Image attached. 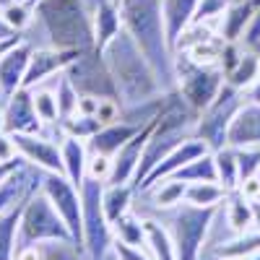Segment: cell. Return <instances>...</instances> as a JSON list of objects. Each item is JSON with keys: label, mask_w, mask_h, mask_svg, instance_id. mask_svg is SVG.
<instances>
[{"label": "cell", "mask_w": 260, "mask_h": 260, "mask_svg": "<svg viewBox=\"0 0 260 260\" xmlns=\"http://www.w3.org/2000/svg\"><path fill=\"white\" fill-rule=\"evenodd\" d=\"M252 213H255V229H260V198L252 201Z\"/></svg>", "instance_id": "cell-49"}, {"label": "cell", "mask_w": 260, "mask_h": 260, "mask_svg": "<svg viewBox=\"0 0 260 260\" xmlns=\"http://www.w3.org/2000/svg\"><path fill=\"white\" fill-rule=\"evenodd\" d=\"M86 52V50H83ZM81 55V50H55V47H34L26 78H24V89H34V86L50 81L52 76L62 73L68 68V62H73Z\"/></svg>", "instance_id": "cell-13"}, {"label": "cell", "mask_w": 260, "mask_h": 260, "mask_svg": "<svg viewBox=\"0 0 260 260\" xmlns=\"http://www.w3.org/2000/svg\"><path fill=\"white\" fill-rule=\"evenodd\" d=\"M29 198V195H26ZM24 201L13 203L0 213V260H13L18 247V229H21V213H24Z\"/></svg>", "instance_id": "cell-27"}, {"label": "cell", "mask_w": 260, "mask_h": 260, "mask_svg": "<svg viewBox=\"0 0 260 260\" xmlns=\"http://www.w3.org/2000/svg\"><path fill=\"white\" fill-rule=\"evenodd\" d=\"M260 8V0H242V3H232L226 13L219 18V37L224 42H240L250 18Z\"/></svg>", "instance_id": "cell-24"}, {"label": "cell", "mask_w": 260, "mask_h": 260, "mask_svg": "<svg viewBox=\"0 0 260 260\" xmlns=\"http://www.w3.org/2000/svg\"><path fill=\"white\" fill-rule=\"evenodd\" d=\"M112 252L117 255V260H154V257H151V252H143V247L125 245L120 240L112 242Z\"/></svg>", "instance_id": "cell-42"}, {"label": "cell", "mask_w": 260, "mask_h": 260, "mask_svg": "<svg viewBox=\"0 0 260 260\" xmlns=\"http://www.w3.org/2000/svg\"><path fill=\"white\" fill-rule=\"evenodd\" d=\"M34 13H37V0H11V3L0 6V16L18 34H24L34 24Z\"/></svg>", "instance_id": "cell-31"}, {"label": "cell", "mask_w": 260, "mask_h": 260, "mask_svg": "<svg viewBox=\"0 0 260 260\" xmlns=\"http://www.w3.org/2000/svg\"><path fill=\"white\" fill-rule=\"evenodd\" d=\"M42 192L52 201L57 213L62 216V221L68 224L73 242L83 247V216H81V190L60 172H45L42 175ZM86 250V247H83Z\"/></svg>", "instance_id": "cell-10"}, {"label": "cell", "mask_w": 260, "mask_h": 260, "mask_svg": "<svg viewBox=\"0 0 260 260\" xmlns=\"http://www.w3.org/2000/svg\"><path fill=\"white\" fill-rule=\"evenodd\" d=\"M102 260H117V255H115V252H112V250H110V252H107V255H104V257H102Z\"/></svg>", "instance_id": "cell-51"}, {"label": "cell", "mask_w": 260, "mask_h": 260, "mask_svg": "<svg viewBox=\"0 0 260 260\" xmlns=\"http://www.w3.org/2000/svg\"><path fill=\"white\" fill-rule=\"evenodd\" d=\"M245 99L252 102V104H260V73H257V78L245 89Z\"/></svg>", "instance_id": "cell-47"}, {"label": "cell", "mask_w": 260, "mask_h": 260, "mask_svg": "<svg viewBox=\"0 0 260 260\" xmlns=\"http://www.w3.org/2000/svg\"><path fill=\"white\" fill-rule=\"evenodd\" d=\"M91 18H94V50L102 52L110 45V39H115L122 31L120 6L112 0H96L91 8Z\"/></svg>", "instance_id": "cell-19"}, {"label": "cell", "mask_w": 260, "mask_h": 260, "mask_svg": "<svg viewBox=\"0 0 260 260\" xmlns=\"http://www.w3.org/2000/svg\"><path fill=\"white\" fill-rule=\"evenodd\" d=\"M102 180L86 177L81 190V216H83V247L89 260H102L107 252L112 250L115 234H112V224L104 213V203H102V192H104Z\"/></svg>", "instance_id": "cell-6"}, {"label": "cell", "mask_w": 260, "mask_h": 260, "mask_svg": "<svg viewBox=\"0 0 260 260\" xmlns=\"http://www.w3.org/2000/svg\"><path fill=\"white\" fill-rule=\"evenodd\" d=\"M94 0H37L34 24L42 34L39 47L94 50Z\"/></svg>", "instance_id": "cell-2"}, {"label": "cell", "mask_w": 260, "mask_h": 260, "mask_svg": "<svg viewBox=\"0 0 260 260\" xmlns=\"http://www.w3.org/2000/svg\"><path fill=\"white\" fill-rule=\"evenodd\" d=\"M11 136L21 159H26L29 164L45 172H60L62 175V151L55 136L47 133H11Z\"/></svg>", "instance_id": "cell-11"}, {"label": "cell", "mask_w": 260, "mask_h": 260, "mask_svg": "<svg viewBox=\"0 0 260 260\" xmlns=\"http://www.w3.org/2000/svg\"><path fill=\"white\" fill-rule=\"evenodd\" d=\"M156 120H159V117H156ZM156 120H154V122H148L138 136H133V138H130V141L117 151V154L112 156V175H110V180H107V185H127V182L133 185L136 172H138V167H141L143 148H146L151 133H154Z\"/></svg>", "instance_id": "cell-14"}, {"label": "cell", "mask_w": 260, "mask_h": 260, "mask_svg": "<svg viewBox=\"0 0 260 260\" xmlns=\"http://www.w3.org/2000/svg\"><path fill=\"white\" fill-rule=\"evenodd\" d=\"M39 260H89L83 247L76 242H39Z\"/></svg>", "instance_id": "cell-38"}, {"label": "cell", "mask_w": 260, "mask_h": 260, "mask_svg": "<svg viewBox=\"0 0 260 260\" xmlns=\"http://www.w3.org/2000/svg\"><path fill=\"white\" fill-rule=\"evenodd\" d=\"M112 175V156L107 154H96V151H89V167H86V177H94L107 182Z\"/></svg>", "instance_id": "cell-41"}, {"label": "cell", "mask_w": 260, "mask_h": 260, "mask_svg": "<svg viewBox=\"0 0 260 260\" xmlns=\"http://www.w3.org/2000/svg\"><path fill=\"white\" fill-rule=\"evenodd\" d=\"M224 213H226V224L234 234H245L255 229V213H252V201H247L240 190L226 192L224 198Z\"/></svg>", "instance_id": "cell-26"}, {"label": "cell", "mask_w": 260, "mask_h": 260, "mask_svg": "<svg viewBox=\"0 0 260 260\" xmlns=\"http://www.w3.org/2000/svg\"><path fill=\"white\" fill-rule=\"evenodd\" d=\"M245 102H247L245 91L224 83V89L211 102V107H206L198 115V120L192 125V136L201 138L211 151H219V148L229 146V125Z\"/></svg>", "instance_id": "cell-8"}, {"label": "cell", "mask_w": 260, "mask_h": 260, "mask_svg": "<svg viewBox=\"0 0 260 260\" xmlns=\"http://www.w3.org/2000/svg\"><path fill=\"white\" fill-rule=\"evenodd\" d=\"M133 192L136 187L133 185H104V192H102V203H104V213L110 224H115L120 216H125L130 208H133Z\"/></svg>", "instance_id": "cell-29"}, {"label": "cell", "mask_w": 260, "mask_h": 260, "mask_svg": "<svg viewBox=\"0 0 260 260\" xmlns=\"http://www.w3.org/2000/svg\"><path fill=\"white\" fill-rule=\"evenodd\" d=\"M203 154H211V148L201 141V138H195V136H190V138H185L180 146H175L169 151V154L148 172V177L138 185V190L136 192H148L151 187H156L161 180H169L172 175H175L177 169H182L185 164H190L192 159H198V156H203Z\"/></svg>", "instance_id": "cell-12"}, {"label": "cell", "mask_w": 260, "mask_h": 260, "mask_svg": "<svg viewBox=\"0 0 260 260\" xmlns=\"http://www.w3.org/2000/svg\"><path fill=\"white\" fill-rule=\"evenodd\" d=\"M229 146H260V104L245 102L229 125Z\"/></svg>", "instance_id": "cell-18"}, {"label": "cell", "mask_w": 260, "mask_h": 260, "mask_svg": "<svg viewBox=\"0 0 260 260\" xmlns=\"http://www.w3.org/2000/svg\"><path fill=\"white\" fill-rule=\"evenodd\" d=\"M68 76V81L76 86V91L81 96H96V99H117V86L115 78L107 68V62L99 50H86L81 52L73 62H68V68L62 71Z\"/></svg>", "instance_id": "cell-9"}, {"label": "cell", "mask_w": 260, "mask_h": 260, "mask_svg": "<svg viewBox=\"0 0 260 260\" xmlns=\"http://www.w3.org/2000/svg\"><path fill=\"white\" fill-rule=\"evenodd\" d=\"M112 3H117V6H120V3H122V0H112Z\"/></svg>", "instance_id": "cell-54"}, {"label": "cell", "mask_w": 260, "mask_h": 260, "mask_svg": "<svg viewBox=\"0 0 260 260\" xmlns=\"http://www.w3.org/2000/svg\"><path fill=\"white\" fill-rule=\"evenodd\" d=\"M60 151H62V175L68 177L76 187L83 185L86 180V167H89V146L81 138L62 136L60 138Z\"/></svg>", "instance_id": "cell-22"}, {"label": "cell", "mask_w": 260, "mask_h": 260, "mask_svg": "<svg viewBox=\"0 0 260 260\" xmlns=\"http://www.w3.org/2000/svg\"><path fill=\"white\" fill-rule=\"evenodd\" d=\"M201 0H164V24L172 47L180 42V37L192 26Z\"/></svg>", "instance_id": "cell-23"}, {"label": "cell", "mask_w": 260, "mask_h": 260, "mask_svg": "<svg viewBox=\"0 0 260 260\" xmlns=\"http://www.w3.org/2000/svg\"><path fill=\"white\" fill-rule=\"evenodd\" d=\"M42 175H45V169H39L34 164H24L11 180L0 185V213L11 208L13 203L24 201L26 195H31L42 185Z\"/></svg>", "instance_id": "cell-17"}, {"label": "cell", "mask_w": 260, "mask_h": 260, "mask_svg": "<svg viewBox=\"0 0 260 260\" xmlns=\"http://www.w3.org/2000/svg\"><path fill=\"white\" fill-rule=\"evenodd\" d=\"M3 112L8 133H45L47 130L34 110L31 89H18L16 94H11L3 104Z\"/></svg>", "instance_id": "cell-15"}, {"label": "cell", "mask_w": 260, "mask_h": 260, "mask_svg": "<svg viewBox=\"0 0 260 260\" xmlns=\"http://www.w3.org/2000/svg\"><path fill=\"white\" fill-rule=\"evenodd\" d=\"M240 45L247 47V50H252L255 45H260V8H257L255 16L250 18V24H247V29H245L242 39H240Z\"/></svg>", "instance_id": "cell-43"}, {"label": "cell", "mask_w": 260, "mask_h": 260, "mask_svg": "<svg viewBox=\"0 0 260 260\" xmlns=\"http://www.w3.org/2000/svg\"><path fill=\"white\" fill-rule=\"evenodd\" d=\"M213 161H216V177L219 185H224L229 192L240 187V167H237V151L232 146H224L219 151H213Z\"/></svg>", "instance_id": "cell-34"}, {"label": "cell", "mask_w": 260, "mask_h": 260, "mask_svg": "<svg viewBox=\"0 0 260 260\" xmlns=\"http://www.w3.org/2000/svg\"><path fill=\"white\" fill-rule=\"evenodd\" d=\"M252 50H255V52H257V55H260V45H255V47H252Z\"/></svg>", "instance_id": "cell-53"}, {"label": "cell", "mask_w": 260, "mask_h": 260, "mask_svg": "<svg viewBox=\"0 0 260 260\" xmlns=\"http://www.w3.org/2000/svg\"><path fill=\"white\" fill-rule=\"evenodd\" d=\"M260 250V229H250L245 234H234L232 240L213 245L211 255L213 260H247Z\"/></svg>", "instance_id": "cell-25"}, {"label": "cell", "mask_w": 260, "mask_h": 260, "mask_svg": "<svg viewBox=\"0 0 260 260\" xmlns=\"http://www.w3.org/2000/svg\"><path fill=\"white\" fill-rule=\"evenodd\" d=\"M18 31H13L8 24H6V18L0 16V42H6V39H11V37H16Z\"/></svg>", "instance_id": "cell-48"}, {"label": "cell", "mask_w": 260, "mask_h": 260, "mask_svg": "<svg viewBox=\"0 0 260 260\" xmlns=\"http://www.w3.org/2000/svg\"><path fill=\"white\" fill-rule=\"evenodd\" d=\"M143 229H146V247L154 260H177V247L172 240L169 229L156 221V219H143Z\"/></svg>", "instance_id": "cell-28"}, {"label": "cell", "mask_w": 260, "mask_h": 260, "mask_svg": "<svg viewBox=\"0 0 260 260\" xmlns=\"http://www.w3.org/2000/svg\"><path fill=\"white\" fill-rule=\"evenodd\" d=\"M146 127V125H143ZM141 125H133V122H112V125H104L99 133L91 138V141H86V146H89V151H96V154H107V156H115L117 151L133 138V136H138L141 130H143Z\"/></svg>", "instance_id": "cell-20"}, {"label": "cell", "mask_w": 260, "mask_h": 260, "mask_svg": "<svg viewBox=\"0 0 260 260\" xmlns=\"http://www.w3.org/2000/svg\"><path fill=\"white\" fill-rule=\"evenodd\" d=\"M237 151V167H240V185L250 177L260 175V146H242Z\"/></svg>", "instance_id": "cell-39"}, {"label": "cell", "mask_w": 260, "mask_h": 260, "mask_svg": "<svg viewBox=\"0 0 260 260\" xmlns=\"http://www.w3.org/2000/svg\"><path fill=\"white\" fill-rule=\"evenodd\" d=\"M102 57L115 78L122 107H136V104L159 99L161 94H167L154 68H151V62L146 60V55L138 50L133 37L125 29L115 39H110V45L102 50Z\"/></svg>", "instance_id": "cell-3"}, {"label": "cell", "mask_w": 260, "mask_h": 260, "mask_svg": "<svg viewBox=\"0 0 260 260\" xmlns=\"http://www.w3.org/2000/svg\"><path fill=\"white\" fill-rule=\"evenodd\" d=\"M175 71H177V94L187 102L192 112H203L211 102L224 89L226 76L219 65H201L190 60L185 52L175 55Z\"/></svg>", "instance_id": "cell-5"}, {"label": "cell", "mask_w": 260, "mask_h": 260, "mask_svg": "<svg viewBox=\"0 0 260 260\" xmlns=\"http://www.w3.org/2000/svg\"><path fill=\"white\" fill-rule=\"evenodd\" d=\"M99 104H102V99H96V96H81L76 112H78V115H94V117H96Z\"/></svg>", "instance_id": "cell-46"}, {"label": "cell", "mask_w": 260, "mask_h": 260, "mask_svg": "<svg viewBox=\"0 0 260 260\" xmlns=\"http://www.w3.org/2000/svg\"><path fill=\"white\" fill-rule=\"evenodd\" d=\"M221 206H190V203H180L177 208L167 211V229L175 240L177 247V260H201L206 252V240L208 232L213 226V219L219 213Z\"/></svg>", "instance_id": "cell-4"}, {"label": "cell", "mask_w": 260, "mask_h": 260, "mask_svg": "<svg viewBox=\"0 0 260 260\" xmlns=\"http://www.w3.org/2000/svg\"><path fill=\"white\" fill-rule=\"evenodd\" d=\"M24 164H29V161H26V159H21V156L13 159V161H0V185H3L6 180H11Z\"/></svg>", "instance_id": "cell-45"}, {"label": "cell", "mask_w": 260, "mask_h": 260, "mask_svg": "<svg viewBox=\"0 0 260 260\" xmlns=\"http://www.w3.org/2000/svg\"><path fill=\"white\" fill-rule=\"evenodd\" d=\"M247 260H260V250H257V252H255V255H250V257H247Z\"/></svg>", "instance_id": "cell-52"}, {"label": "cell", "mask_w": 260, "mask_h": 260, "mask_svg": "<svg viewBox=\"0 0 260 260\" xmlns=\"http://www.w3.org/2000/svg\"><path fill=\"white\" fill-rule=\"evenodd\" d=\"M122 29L133 37L138 50L151 62L164 91L177 89L175 47L164 24V0H122L120 3Z\"/></svg>", "instance_id": "cell-1"}, {"label": "cell", "mask_w": 260, "mask_h": 260, "mask_svg": "<svg viewBox=\"0 0 260 260\" xmlns=\"http://www.w3.org/2000/svg\"><path fill=\"white\" fill-rule=\"evenodd\" d=\"M232 3H234V0H201L192 24H201V21H219Z\"/></svg>", "instance_id": "cell-40"}, {"label": "cell", "mask_w": 260, "mask_h": 260, "mask_svg": "<svg viewBox=\"0 0 260 260\" xmlns=\"http://www.w3.org/2000/svg\"><path fill=\"white\" fill-rule=\"evenodd\" d=\"M185 192H187V182H182L177 177H169V180H161L156 187H151L143 195H151V203L159 211H172L180 203H185Z\"/></svg>", "instance_id": "cell-30"}, {"label": "cell", "mask_w": 260, "mask_h": 260, "mask_svg": "<svg viewBox=\"0 0 260 260\" xmlns=\"http://www.w3.org/2000/svg\"><path fill=\"white\" fill-rule=\"evenodd\" d=\"M226 187L219 185V182H190L187 185V192H185V203L190 206H201V208H208V206H221L224 198H226Z\"/></svg>", "instance_id": "cell-33"}, {"label": "cell", "mask_w": 260, "mask_h": 260, "mask_svg": "<svg viewBox=\"0 0 260 260\" xmlns=\"http://www.w3.org/2000/svg\"><path fill=\"white\" fill-rule=\"evenodd\" d=\"M18 159V148L13 143V136L8 130H0V161H13Z\"/></svg>", "instance_id": "cell-44"}, {"label": "cell", "mask_w": 260, "mask_h": 260, "mask_svg": "<svg viewBox=\"0 0 260 260\" xmlns=\"http://www.w3.org/2000/svg\"><path fill=\"white\" fill-rule=\"evenodd\" d=\"M172 177H177L182 182H219L216 177V161H213V151L211 154H203L198 159H192L190 164H185L182 169H177Z\"/></svg>", "instance_id": "cell-35"}, {"label": "cell", "mask_w": 260, "mask_h": 260, "mask_svg": "<svg viewBox=\"0 0 260 260\" xmlns=\"http://www.w3.org/2000/svg\"><path fill=\"white\" fill-rule=\"evenodd\" d=\"M257 73H260V55L255 50H247L245 47L240 62H237L234 68L226 73V83L234 86V89H240V91H245L247 86L257 78Z\"/></svg>", "instance_id": "cell-32"}, {"label": "cell", "mask_w": 260, "mask_h": 260, "mask_svg": "<svg viewBox=\"0 0 260 260\" xmlns=\"http://www.w3.org/2000/svg\"><path fill=\"white\" fill-rule=\"evenodd\" d=\"M73 242V234L68 224L62 221V216L52 206L42 187H37L26 203L24 213H21V229H18V245H29V242Z\"/></svg>", "instance_id": "cell-7"}, {"label": "cell", "mask_w": 260, "mask_h": 260, "mask_svg": "<svg viewBox=\"0 0 260 260\" xmlns=\"http://www.w3.org/2000/svg\"><path fill=\"white\" fill-rule=\"evenodd\" d=\"M104 127V122L94 115H71L60 120V133L62 136H73V138H81V141H91L99 130Z\"/></svg>", "instance_id": "cell-37"}, {"label": "cell", "mask_w": 260, "mask_h": 260, "mask_svg": "<svg viewBox=\"0 0 260 260\" xmlns=\"http://www.w3.org/2000/svg\"><path fill=\"white\" fill-rule=\"evenodd\" d=\"M0 130H6V112H3V107H0Z\"/></svg>", "instance_id": "cell-50"}, {"label": "cell", "mask_w": 260, "mask_h": 260, "mask_svg": "<svg viewBox=\"0 0 260 260\" xmlns=\"http://www.w3.org/2000/svg\"><path fill=\"white\" fill-rule=\"evenodd\" d=\"M31 99H34V110L39 115V120L45 122V133L62 138L60 133V107H57V94H55V76L45 83H39L31 89Z\"/></svg>", "instance_id": "cell-21"}, {"label": "cell", "mask_w": 260, "mask_h": 260, "mask_svg": "<svg viewBox=\"0 0 260 260\" xmlns=\"http://www.w3.org/2000/svg\"><path fill=\"white\" fill-rule=\"evenodd\" d=\"M112 234L115 240L125 242V245H133V247H143L146 245V229H143V219L136 213H125L112 224Z\"/></svg>", "instance_id": "cell-36"}, {"label": "cell", "mask_w": 260, "mask_h": 260, "mask_svg": "<svg viewBox=\"0 0 260 260\" xmlns=\"http://www.w3.org/2000/svg\"><path fill=\"white\" fill-rule=\"evenodd\" d=\"M31 52H34V45L29 39H21L13 50H8L0 57V96H3V104L11 94L24 89V78H26Z\"/></svg>", "instance_id": "cell-16"}]
</instances>
